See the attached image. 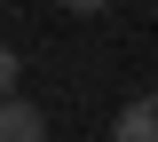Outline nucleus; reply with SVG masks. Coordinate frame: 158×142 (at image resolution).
Segmentation results:
<instances>
[{
	"label": "nucleus",
	"instance_id": "f257e3e1",
	"mask_svg": "<svg viewBox=\"0 0 158 142\" xmlns=\"http://www.w3.org/2000/svg\"><path fill=\"white\" fill-rule=\"evenodd\" d=\"M111 142H158V95H135V103H118V119H111Z\"/></svg>",
	"mask_w": 158,
	"mask_h": 142
},
{
	"label": "nucleus",
	"instance_id": "f03ea898",
	"mask_svg": "<svg viewBox=\"0 0 158 142\" xmlns=\"http://www.w3.org/2000/svg\"><path fill=\"white\" fill-rule=\"evenodd\" d=\"M0 142H48L40 103H24V95H8V103H0Z\"/></svg>",
	"mask_w": 158,
	"mask_h": 142
},
{
	"label": "nucleus",
	"instance_id": "7ed1b4c3",
	"mask_svg": "<svg viewBox=\"0 0 158 142\" xmlns=\"http://www.w3.org/2000/svg\"><path fill=\"white\" fill-rule=\"evenodd\" d=\"M63 8H71V16H95V8H111V0H63Z\"/></svg>",
	"mask_w": 158,
	"mask_h": 142
}]
</instances>
